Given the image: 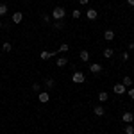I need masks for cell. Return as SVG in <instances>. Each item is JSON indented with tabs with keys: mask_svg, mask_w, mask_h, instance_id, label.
<instances>
[{
	"mask_svg": "<svg viewBox=\"0 0 134 134\" xmlns=\"http://www.w3.org/2000/svg\"><path fill=\"white\" fill-rule=\"evenodd\" d=\"M64 14H66V11L63 9V7H55V9L52 11V18H55V21L63 20V18H64Z\"/></svg>",
	"mask_w": 134,
	"mask_h": 134,
	"instance_id": "obj_1",
	"label": "cell"
},
{
	"mask_svg": "<svg viewBox=\"0 0 134 134\" xmlns=\"http://www.w3.org/2000/svg\"><path fill=\"white\" fill-rule=\"evenodd\" d=\"M84 81H86V77H84L82 72H75L72 75V82H75V84H82Z\"/></svg>",
	"mask_w": 134,
	"mask_h": 134,
	"instance_id": "obj_2",
	"label": "cell"
},
{
	"mask_svg": "<svg viewBox=\"0 0 134 134\" xmlns=\"http://www.w3.org/2000/svg\"><path fill=\"white\" fill-rule=\"evenodd\" d=\"M55 55H57V52H47V50H43L41 54H40L41 61H47V59H50V57H55Z\"/></svg>",
	"mask_w": 134,
	"mask_h": 134,
	"instance_id": "obj_3",
	"label": "cell"
},
{
	"mask_svg": "<svg viewBox=\"0 0 134 134\" xmlns=\"http://www.w3.org/2000/svg\"><path fill=\"white\" fill-rule=\"evenodd\" d=\"M38 100H40L41 104H47L48 100H50V95H48L47 91H40V95H38Z\"/></svg>",
	"mask_w": 134,
	"mask_h": 134,
	"instance_id": "obj_4",
	"label": "cell"
},
{
	"mask_svg": "<svg viewBox=\"0 0 134 134\" xmlns=\"http://www.w3.org/2000/svg\"><path fill=\"white\" fill-rule=\"evenodd\" d=\"M122 120H124L125 124H132V122H134V114L131 113V111H127V113L122 114Z\"/></svg>",
	"mask_w": 134,
	"mask_h": 134,
	"instance_id": "obj_5",
	"label": "cell"
},
{
	"mask_svg": "<svg viewBox=\"0 0 134 134\" xmlns=\"http://www.w3.org/2000/svg\"><path fill=\"white\" fill-rule=\"evenodd\" d=\"M113 90H114L116 95H124V93H125V86L122 82H118V84H114V86H113Z\"/></svg>",
	"mask_w": 134,
	"mask_h": 134,
	"instance_id": "obj_6",
	"label": "cell"
},
{
	"mask_svg": "<svg viewBox=\"0 0 134 134\" xmlns=\"http://www.w3.org/2000/svg\"><path fill=\"white\" fill-rule=\"evenodd\" d=\"M11 20H13V23H20V21L23 20V14H21L20 11H14V14H13Z\"/></svg>",
	"mask_w": 134,
	"mask_h": 134,
	"instance_id": "obj_7",
	"label": "cell"
},
{
	"mask_svg": "<svg viewBox=\"0 0 134 134\" xmlns=\"http://www.w3.org/2000/svg\"><path fill=\"white\" fill-rule=\"evenodd\" d=\"M90 72H91V73H100V72H102V66H100L98 63H93L91 66H90Z\"/></svg>",
	"mask_w": 134,
	"mask_h": 134,
	"instance_id": "obj_8",
	"label": "cell"
},
{
	"mask_svg": "<svg viewBox=\"0 0 134 134\" xmlns=\"http://www.w3.org/2000/svg\"><path fill=\"white\" fill-rule=\"evenodd\" d=\"M104 40H105V41H113L114 40V31H105L104 32Z\"/></svg>",
	"mask_w": 134,
	"mask_h": 134,
	"instance_id": "obj_9",
	"label": "cell"
},
{
	"mask_svg": "<svg viewBox=\"0 0 134 134\" xmlns=\"http://www.w3.org/2000/svg\"><path fill=\"white\" fill-rule=\"evenodd\" d=\"M86 16H88L90 20H95V18L98 16V13H97V9H88L86 11Z\"/></svg>",
	"mask_w": 134,
	"mask_h": 134,
	"instance_id": "obj_10",
	"label": "cell"
},
{
	"mask_svg": "<svg viewBox=\"0 0 134 134\" xmlns=\"http://www.w3.org/2000/svg\"><path fill=\"white\" fill-rule=\"evenodd\" d=\"M79 57H81V61L88 63V61H90V52H88V50H82L81 54H79Z\"/></svg>",
	"mask_w": 134,
	"mask_h": 134,
	"instance_id": "obj_11",
	"label": "cell"
},
{
	"mask_svg": "<svg viewBox=\"0 0 134 134\" xmlns=\"http://www.w3.org/2000/svg\"><path fill=\"white\" fill-rule=\"evenodd\" d=\"M93 113L97 114V116H104V113H105V109H104L102 105H97V107L93 109Z\"/></svg>",
	"mask_w": 134,
	"mask_h": 134,
	"instance_id": "obj_12",
	"label": "cell"
},
{
	"mask_svg": "<svg viewBox=\"0 0 134 134\" xmlns=\"http://www.w3.org/2000/svg\"><path fill=\"white\" fill-rule=\"evenodd\" d=\"M66 63H68V59H66V57H57V66H59V68L66 66Z\"/></svg>",
	"mask_w": 134,
	"mask_h": 134,
	"instance_id": "obj_13",
	"label": "cell"
},
{
	"mask_svg": "<svg viewBox=\"0 0 134 134\" xmlns=\"http://www.w3.org/2000/svg\"><path fill=\"white\" fill-rule=\"evenodd\" d=\"M107 98H109V95H107L105 91H100V93H98V100H100V102H105Z\"/></svg>",
	"mask_w": 134,
	"mask_h": 134,
	"instance_id": "obj_14",
	"label": "cell"
},
{
	"mask_svg": "<svg viewBox=\"0 0 134 134\" xmlns=\"http://www.w3.org/2000/svg\"><path fill=\"white\" fill-rule=\"evenodd\" d=\"M122 84H124L125 88H127V86H131V84H132V79L127 75V77H124V79H122Z\"/></svg>",
	"mask_w": 134,
	"mask_h": 134,
	"instance_id": "obj_15",
	"label": "cell"
},
{
	"mask_svg": "<svg viewBox=\"0 0 134 134\" xmlns=\"http://www.w3.org/2000/svg\"><path fill=\"white\" fill-rule=\"evenodd\" d=\"M5 14H7V5L0 4V16H5Z\"/></svg>",
	"mask_w": 134,
	"mask_h": 134,
	"instance_id": "obj_16",
	"label": "cell"
},
{
	"mask_svg": "<svg viewBox=\"0 0 134 134\" xmlns=\"http://www.w3.org/2000/svg\"><path fill=\"white\" fill-rule=\"evenodd\" d=\"M125 134H134V125H131V124L125 125Z\"/></svg>",
	"mask_w": 134,
	"mask_h": 134,
	"instance_id": "obj_17",
	"label": "cell"
},
{
	"mask_svg": "<svg viewBox=\"0 0 134 134\" xmlns=\"http://www.w3.org/2000/svg\"><path fill=\"white\" fill-rule=\"evenodd\" d=\"M113 48H105V50H104V57H107V59H109V57H113Z\"/></svg>",
	"mask_w": 134,
	"mask_h": 134,
	"instance_id": "obj_18",
	"label": "cell"
},
{
	"mask_svg": "<svg viewBox=\"0 0 134 134\" xmlns=\"http://www.w3.org/2000/svg\"><path fill=\"white\" fill-rule=\"evenodd\" d=\"M63 27H64V21L63 20H57L55 23H54V29H63Z\"/></svg>",
	"mask_w": 134,
	"mask_h": 134,
	"instance_id": "obj_19",
	"label": "cell"
},
{
	"mask_svg": "<svg viewBox=\"0 0 134 134\" xmlns=\"http://www.w3.org/2000/svg\"><path fill=\"white\" fill-rule=\"evenodd\" d=\"M45 86H47V88H54V86H55L54 79H47V81H45Z\"/></svg>",
	"mask_w": 134,
	"mask_h": 134,
	"instance_id": "obj_20",
	"label": "cell"
},
{
	"mask_svg": "<svg viewBox=\"0 0 134 134\" xmlns=\"http://www.w3.org/2000/svg\"><path fill=\"white\" fill-rule=\"evenodd\" d=\"M11 48H13L11 43H4V47H2V50H4V52H11Z\"/></svg>",
	"mask_w": 134,
	"mask_h": 134,
	"instance_id": "obj_21",
	"label": "cell"
},
{
	"mask_svg": "<svg viewBox=\"0 0 134 134\" xmlns=\"http://www.w3.org/2000/svg\"><path fill=\"white\" fill-rule=\"evenodd\" d=\"M72 16H73V18H75V20H77V18H81V11H79V9L72 11Z\"/></svg>",
	"mask_w": 134,
	"mask_h": 134,
	"instance_id": "obj_22",
	"label": "cell"
},
{
	"mask_svg": "<svg viewBox=\"0 0 134 134\" xmlns=\"http://www.w3.org/2000/svg\"><path fill=\"white\" fill-rule=\"evenodd\" d=\"M68 48H70V47H68L66 43H63L61 47H59V52H68Z\"/></svg>",
	"mask_w": 134,
	"mask_h": 134,
	"instance_id": "obj_23",
	"label": "cell"
},
{
	"mask_svg": "<svg viewBox=\"0 0 134 134\" xmlns=\"http://www.w3.org/2000/svg\"><path fill=\"white\" fill-rule=\"evenodd\" d=\"M43 21L45 23H50V14H43Z\"/></svg>",
	"mask_w": 134,
	"mask_h": 134,
	"instance_id": "obj_24",
	"label": "cell"
},
{
	"mask_svg": "<svg viewBox=\"0 0 134 134\" xmlns=\"http://www.w3.org/2000/svg\"><path fill=\"white\" fill-rule=\"evenodd\" d=\"M122 61H129V52H124L122 54Z\"/></svg>",
	"mask_w": 134,
	"mask_h": 134,
	"instance_id": "obj_25",
	"label": "cell"
},
{
	"mask_svg": "<svg viewBox=\"0 0 134 134\" xmlns=\"http://www.w3.org/2000/svg\"><path fill=\"white\" fill-rule=\"evenodd\" d=\"M40 88H41V86H40L38 82H34V84H32V90H34V91H40Z\"/></svg>",
	"mask_w": 134,
	"mask_h": 134,
	"instance_id": "obj_26",
	"label": "cell"
},
{
	"mask_svg": "<svg viewBox=\"0 0 134 134\" xmlns=\"http://www.w3.org/2000/svg\"><path fill=\"white\" fill-rule=\"evenodd\" d=\"M129 97H131V100H134V90H129Z\"/></svg>",
	"mask_w": 134,
	"mask_h": 134,
	"instance_id": "obj_27",
	"label": "cell"
},
{
	"mask_svg": "<svg viewBox=\"0 0 134 134\" xmlns=\"http://www.w3.org/2000/svg\"><path fill=\"white\" fill-rule=\"evenodd\" d=\"M88 2H90V0H79V4H81V5H86Z\"/></svg>",
	"mask_w": 134,
	"mask_h": 134,
	"instance_id": "obj_28",
	"label": "cell"
},
{
	"mask_svg": "<svg viewBox=\"0 0 134 134\" xmlns=\"http://www.w3.org/2000/svg\"><path fill=\"white\" fill-rule=\"evenodd\" d=\"M127 2H129V5H132V7H134V0H127Z\"/></svg>",
	"mask_w": 134,
	"mask_h": 134,
	"instance_id": "obj_29",
	"label": "cell"
},
{
	"mask_svg": "<svg viewBox=\"0 0 134 134\" xmlns=\"http://www.w3.org/2000/svg\"><path fill=\"white\" fill-rule=\"evenodd\" d=\"M2 25H4V23H2V21H0V29H2Z\"/></svg>",
	"mask_w": 134,
	"mask_h": 134,
	"instance_id": "obj_30",
	"label": "cell"
}]
</instances>
